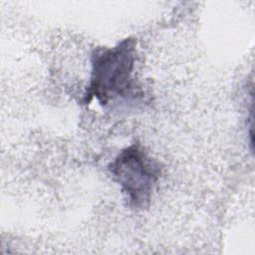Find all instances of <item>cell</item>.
Returning <instances> with one entry per match:
<instances>
[{"mask_svg":"<svg viewBox=\"0 0 255 255\" xmlns=\"http://www.w3.org/2000/svg\"><path fill=\"white\" fill-rule=\"evenodd\" d=\"M136 40L128 37L111 48L100 47L91 56L90 84L84 95V103L94 98L101 106H107L116 98H127L135 91L132 73L135 63Z\"/></svg>","mask_w":255,"mask_h":255,"instance_id":"1","label":"cell"},{"mask_svg":"<svg viewBox=\"0 0 255 255\" xmlns=\"http://www.w3.org/2000/svg\"><path fill=\"white\" fill-rule=\"evenodd\" d=\"M109 171L132 209L142 210L149 205L161 167L139 143L123 148L109 164Z\"/></svg>","mask_w":255,"mask_h":255,"instance_id":"2","label":"cell"}]
</instances>
